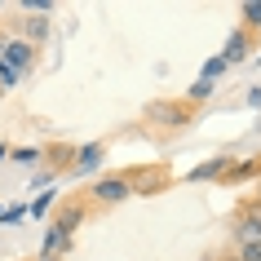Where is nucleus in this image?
Instances as JSON below:
<instances>
[{"label":"nucleus","mask_w":261,"mask_h":261,"mask_svg":"<svg viewBox=\"0 0 261 261\" xmlns=\"http://www.w3.org/2000/svg\"><path fill=\"white\" fill-rule=\"evenodd\" d=\"M257 199H261V181H257Z\"/></svg>","instance_id":"nucleus-18"},{"label":"nucleus","mask_w":261,"mask_h":261,"mask_svg":"<svg viewBox=\"0 0 261 261\" xmlns=\"http://www.w3.org/2000/svg\"><path fill=\"white\" fill-rule=\"evenodd\" d=\"M107 160V142H93V146H75V173H84V168H93Z\"/></svg>","instance_id":"nucleus-10"},{"label":"nucleus","mask_w":261,"mask_h":261,"mask_svg":"<svg viewBox=\"0 0 261 261\" xmlns=\"http://www.w3.org/2000/svg\"><path fill=\"white\" fill-rule=\"evenodd\" d=\"M84 199H89V208H115V204H124V199H133V181H128V173L97 177L93 191H84Z\"/></svg>","instance_id":"nucleus-4"},{"label":"nucleus","mask_w":261,"mask_h":261,"mask_svg":"<svg viewBox=\"0 0 261 261\" xmlns=\"http://www.w3.org/2000/svg\"><path fill=\"white\" fill-rule=\"evenodd\" d=\"M239 22H244V31L261 27V5L257 0H252V5H239Z\"/></svg>","instance_id":"nucleus-11"},{"label":"nucleus","mask_w":261,"mask_h":261,"mask_svg":"<svg viewBox=\"0 0 261 261\" xmlns=\"http://www.w3.org/2000/svg\"><path fill=\"white\" fill-rule=\"evenodd\" d=\"M208 97H213V80H204V75H199V80L191 84V97H186V102L195 107V102H208Z\"/></svg>","instance_id":"nucleus-12"},{"label":"nucleus","mask_w":261,"mask_h":261,"mask_svg":"<svg viewBox=\"0 0 261 261\" xmlns=\"http://www.w3.org/2000/svg\"><path fill=\"white\" fill-rule=\"evenodd\" d=\"M18 160V164H36V160H40V146H18V151H9Z\"/></svg>","instance_id":"nucleus-14"},{"label":"nucleus","mask_w":261,"mask_h":261,"mask_svg":"<svg viewBox=\"0 0 261 261\" xmlns=\"http://www.w3.org/2000/svg\"><path fill=\"white\" fill-rule=\"evenodd\" d=\"M40 155H49L54 173H75V146H40Z\"/></svg>","instance_id":"nucleus-9"},{"label":"nucleus","mask_w":261,"mask_h":261,"mask_svg":"<svg viewBox=\"0 0 261 261\" xmlns=\"http://www.w3.org/2000/svg\"><path fill=\"white\" fill-rule=\"evenodd\" d=\"M248 49H252V31H234L230 40H226V54H221V62H244L248 58Z\"/></svg>","instance_id":"nucleus-8"},{"label":"nucleus","mask_w":261,"mask_h":261,"mask_svg":"<svg viewBox=\"0 0 261 261\" xmlns=\"http://www.w3.org/2000/svg\"><path fill=\"white\" fill-rule=\"evenodd\" d=\"M0 102H5V84H0Z\"/></svg>","instance_id":"nucleus-17"},{"label":"nucleus","mask_w":261,"mask_h":261,"mask_svg":"<svg viewBox=\"0 0 261 261\" xmlns=\"http://www.w3.org/2000/svg\"><path fill=\"white\" fill-rule=\"evenodd\" d=\"M14 31H18V40H27V44H40V40H49V31H54V18L49 14H22L14 22Z\"/></svg>","instance_id":"nucleus-5"},{"label":"nucleus","mask_w":261,"mask_h":261,"mask_svg":"<svg viewBox=\"0 0 261 261\" xmlns=\"http://www.w3.org/2000/svg\"><path fill=\"white\" fill-rule=\"evenodd\" d=\"M89 213H93V208H89V199H84V195H71V199H62V208L54 213V226H49V239H44V252H54V257H58V248H67V244H71L75 226H80Z\"/></svg>","instance_id":"nucleus-1"},{"label":"nucleus","mask_w":261,"mask_h":261,"mask_svg":"<svg viewBox=\"0 0 261 261\" xmlns=\"http://www.w3.org/2000/svg\"><path fill=\"white\" fill-rule=\"evenodd\" d=\"M5 67H14L18 75H22V71H31L36 67V44H27V40H18V36H9V44H5Z\"/></svg>","instance_id":"nucleus-6"},{"label":"nucleus","mask_w":261,"mask_h":261,"mask_svg":"<svg viewBox=\"0 0 261 261\" xmlns=\"http://www.w3.org/2000/svg\"><path fill=\"white\" fill-rule=\"evenodd\" d=\"M239 244H261V199H244L234 204V217H230V248Z\"/></svg>","instance_id":"nucleus-3"},{"label":"nucleus","mask_w":261,"mask_h":261,"mask_svg":"<svg viewBox=\"0 0 261 261\" xmlns=\"http://www.w3.org/2000/svg\"><path fill=\"white\" fill-rule=\"evenodd\" d=\"M239 261H261V244H239V248H230Z\"/></svg>","instance_id":"nucleus-13"},{"label":"nucleus","mask_w":261,"mask_h":261,"mask_svg":"<svg viewBox=\"0 0 261 261\" xmlns=\"http://www.w3.org/2000/svg\"><path fill=\"white\" fill-rule=\"evenodd\" d=\"M5 44H9V31L0 27V54H5Z\"/></svg>","instance_id":"nucleus-15"},{"label":"nucleus","mask_w":261,"mask_h":261,"mask_svg":"<svg viewBox=\"0 0 261 261\" xmlns=\"http://www.w3.org/2000/svg\"><path fill=\"white\" fill-rule=\"evenodd\" d=\"M142 120L151 124V128H160V133H181L195 120V107L181 102V97H155L151 107L142 111Z\"/></svg>","instance_id":"nucleus-2"},{"label":"nucleus","mask_w":261,"mask_h":261,"mask_svg":"<svg viewBox=\"0 0 261 261\" xmlns=\"http://www.w3.org/2000/svg\"><path fill=\"white\" fill-rule=\"evenodd\" d=\"M128 181H133V195H151V191H160L164 181H173L164 173V168H151V173H128Z\"/></svg>","instance_id":"nucleus-7"},{"label":"nucleus","mask_w":261,"mask_h":261,"mask_svg":"<svg viewBox=\"0 0 261 261\" xmlns=\"http://www.w3.org/2000/svg\"><path fill=\"white\" fill-rule=\"evenodd\" d=\"M36 261H58V257H54V252H40V257H36Z\"/></svg>","instance_id":"nucleus-16"},{"label":"nucleus","mask_w":261,"mask_h":261,"mask_svg":"<svg viewBox=\"0 0 261 261\" xmlns=\"http://www.w3.org/2000/svg\"><path fill=\"white\" fill-rule=\"evenodd\" d=\"M0 155H5V146H0Z\"/></svg>","instance_id":"nucleus-19"}]
</instances>
